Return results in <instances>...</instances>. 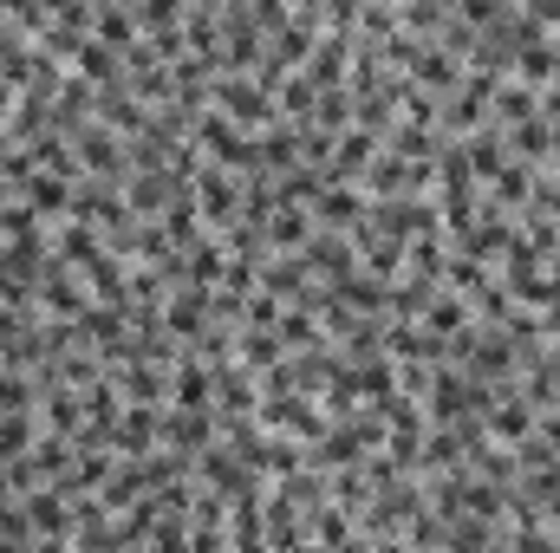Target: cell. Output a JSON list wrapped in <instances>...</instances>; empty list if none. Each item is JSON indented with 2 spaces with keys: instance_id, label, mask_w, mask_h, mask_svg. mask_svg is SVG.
Here are the masks:
<instances>
[{
  "instance_id": "cell-13",
  "label": "cell",
  "mask_w": 560,
  "mask_h": 553,
  "mask_svg": "<svg viewBox=\"0 0 560 553\" xmlns=\"http://www.w3.org/2000/svg\"><path fill=\"white\" fill-rule=\"evenodd\" d=\"M502 138H509V156H515V163H528V169H548V163H555L560 131L548 125V118H528V125H515V131H502Z\"/></svg>"
},
{
  "instance_id": "cell-17",
  "label": "cell",
  "mask_w": 560,
  "mask_h": 553,
  "mask_svg": "<svg viewBox=\"0 0 560 553\" xmlns=\"http://www.w3.org/2000/svg\"><path fill=\"white\" fill-rule=\"evenodd\" d=\"M39 430L79 443V430H85V404H79V391H52V398H39Z\"/></svg>"
},
{
  "instance_id": "cell-23",
  "label": "cell",
  "mask_w": 560,
  "mask_h": 553,
  "mask_svg": "<svg viewBox=\"0 0 560 553\" xmlns=\"http://www.w3.org/2000/svg\"><path fill=\"white\" fill-rule=\"evenodd\" d=\"M13 105H20V92H13V85H7V79H0V131H7V125H13Z\"/></svg>"
},
{
  "instance_id": "cell-19",
  "label": "cell",
  "mask_w": 560,
  "mask_h": 553,
  "mask_svg": "<svg viewBox=\"0 0 560 553\" xmlns=\"http://www.w3.org/2000/svg\"><path fill=\"white\" fill-rule=\"evenodd\" d=\"M280 345H287V358H293V352H313V345H332V339H326V332H319V319H313V313H300V306H287V313H280Z\"/></svg>"
},
{
  "instance_id": "cell-25",
  "label": "cell",
  "mask_w": 560,
  "mask_h": 553,
  "mask_svg": "<svg viewBox=\"0 0 560 553\" xmlns=\"http://www.w3.org/2000/svg\"><path fill=\"white\" fill-rule=\"evenodd\" d=\"M33 553H79L72 541H33Z\"/></svg>"
},
{
  "instance_id": "cell-14",
  "label": "cell",
  "mask_w": 560,
  "mask_h": 553,
  "mask_svg": "<svg viewBox=\"0 0 560 553\" xmlns=\"http://www.w3.org/2000/svg\"><path fill=\"white\" fill-rule=\"evenodd\" d=\"M469 319H476V313H469V299H463V293H450V286H436V293H430V306L418 313V326L430 332V339H456Z\"/></svg>"
},
{
  "instance_id": "cell-3",
  "label": "cell",
  "mask_w": 560,
  "mask_h": 553,
  "mask_svg": "<svg viewBox=\"0 0 560 553\" xmlns=\"http://www.w3.org/2000/svg\"><path fill=\"white\" fill-rule=\"evenodd\" d=\"M189 475H196V489H209V495H222V502H235V495L261 489V475H255V469H248V462H242V456L222 443V436H215V443L196 456V469H189Z\"/></svg>"
},
{
  "instance_id": "cell-20",
  "label": "cell",
  "mask_w": 560,
  "mask_h": 553,
  "mask_svg": "<svg viewBox=\"0 0 560 553\" xmlns=\"http://www.w3.org/2000/svg\"><path fill=\"white\" fill-rule=\"evenodd\" d=\"M306 534H313V548H339V541H352V534H359V528H352V515H346V508H332V502H319V508H313V515H306Z\"/></svg>"
},
{
  "instance_id": "cell-9",
  "label": "cell",
  "mask_w": 560,
  "mask_h": 553,
  "mask_svg": "<svg viewBox=\"0 0 560 553\" xmlns=\"http://www.w3.org/2000/svg\"><path fill=\"white\" fill-rule=\"evenodd\" d=\"M209 443H215V411H163V449L196 462Z\"/></svg>"
},
{
  "instance_id": "cell-7",
  "label": "cell",
  "mask_w": 560,
  "mask_h": 553,
  "mask_svg": "<svg viewBox=\"0 0 560 553\" xmlns=\"http://www.w3.org/2000/svg\"><path fill=\"white\" fill-rule=\"evenodd\" d=\"M163 326H170V339L189 352V345L209 332V293H196V286H176V293L163 299Z\"/></svg>"
},
{
  "instance_id": "cell-18",
  "label": "cell",
  "mask_w": 560,
  "mask_h": 553,
  "mask_svg": "<svg viewBox=\"0 0 560 553\" xmlns=\"http://www.w3.org/2000/svg\"><path fill=\"white\" fill-rule=\"evenodd\" d=\"M92 39H105L112 52H131L143 33H138V7H98L92 13Z\"/></svg>"
},
{
  "instance_id": "cell-1",
  "label": "cell",
  "mask_w": 560,
  "mask_h": 553,
  "mask_svg": "<svg viewBox=\"0 0 560 553\" xmlns=\"http://www.w3.org/2000/svg\"><path fill=\"white\" fill-rule=\"evenodd\" d=\"M209 105L235 125V131H248V138H261V131H275L280 125V105L268 85H255V72H222L215 85H209Z\"/></svg>"
},
{
  "instance_id": "cell-4",
  "label": "cell",
  "mask_w": 560,
  "mask_h": 553,
  "mask_svg": "<svg viewBox=\"0 0 560 553\" xmlns=\"http://www.w3.org/2000/svg\"><path fill=\"white\" fill-rule=\"evenodd\" d=\"M293 261L306 268V280H319V286H339V280L359 274V255H352V242H346V235H326V228H313V242H306Z\"/></svg>"
},
{
  "instance_id": "cell-16",
  "label": "cell",
  "mask_w": 560,
  "mask_h": 553,
  "mask_svg": "<svg viewBox=\"0 0 560 553\" xmlns=\"http://www.w3.org/2000/svg\"><path fill=\"white\" fill-rule=\"evenodd\" d=\"M306 242H313V215L293 209V202H280L275 222H268V255H300Z\"/></svg>"
},
{
  "instance_id": "cell-8",
  "label": "cell",
  "mask_w": 560,
  "mask_h": 553,
  "mask_svg": "<svg viewBox=\"0 0 560 553\" xmlns=\"http://www.w3.org/2000/svg\"><path fill=\"white\" fill-rule=\"evenodd\" d=\"M170 411H215V372L202 358H189V352L170 372Z\"/></svg>"
},
{
  "instance_id": "cell-12",
  "label": "cell",
  "mask_w": 560,
  "mask_h": 553,
  "mask_svg": "<svg viewBox=\"0 0 560 553\" xmlns=\"http://www.w3.org/2000/svg\"><path fill=\"white\" fill-rule=\"evenodd\" d=\"M528 118H541V92L522 85V79H502V85H495V105H489V125H495V131H515V125H528Z\"/></svg>"
},
{
  "instance_id": "cell-5",
  "label": "cell",
  "mask_w": 560,
  "mask_h": 553,
  "mask_svg": "<svg viewBox=\"0 0 560 553\" xmlns=\"http://www.w3.org/2000/svg\"><path fill=\"white\" fill-rule=\"evenodd\" d=\"M365 209H372V196H365L359 183H326V196H319L306 215H313V228H326V235H352Z\"/></svg>"
},
{
  "instance_id": "cell-6",
  "label": "cell",
  "mask_w": 560,
  "mask_h": 553,
  "mask_svg": "<svg viewBox=\"0 0 560 553\" xmlns=\"http://www.w3.org/2000/svg\"><path fill=\"white\" fill-rule=\"evenodd\" d=\"M535 416L541 411H535L515 385H502V391H495V411H489V443H495V449H522V443L535 436Z\"/></svg>"
},
{
  "instance_id": "cell-11",
  "label": "cell",
  "mask_w": 560,
  "mask_h": 553,
  "mask_svg": "<svg viewBox=\"0 0 560 553\" xmlns=\"http://www.w3.org/2000/svg\"><path fill=\"white\" fill-rule=\"evenodd\" d=\"M20 508H26V521H33L39 541H72V502L59 489H33Z\"/></svg>"
},
{
  "instance_id": "cell-24",
  "label": "cell",
  "mask_w": 560,
  "mask_h": 553,
  "mask_svg": "<svg viewBox=\"0 0 560 553\" xmlns=\"http://www.w3.org/2000/svg\"><path fill=\"white\" fill-rule=\"evenodd\" d=\"M541 118L560 131V85H548V92H541Z\"/></svg>"
},
{
  "instance_id": "cell-15",
  "label": "cell",
  "mask_w": 560,
  "mask_h": 553,
  "mask_svg": "<svg viewBox=\"0 0 560 553\" xmlns=\"http://www.w3.org/2000/svg\"><path fill=\"white\" fill-rule=\"evenodd\" d=\"M261 293H275L280 306H300V299L313 293V280H306V268H300L293 255H268V261H261Z\"/></svg>"
},
{
  "instance_id": "cell-10",
  "label": "cell",
  "mask_w": 560,
  "mask_h": 553,
  "mask_svg": "<svg viewBox=\"0 0 560 553\" xmlns=\"http://www.w3.org/2000/svg\"><path fill=\"white\" fill-rule=\"evenodd\" d=\"M20 202H26L39 222H52V228H59V222H72V183H66V176H46V169H33V183L20 189Z\"/></svg>"
},
{
  "instance_id": "cell-2",
  "label": "cell",
  "mask_w": 560,
  "mask_h": 553,
  "mask_svg": "<svg viewBox=\"0 0 560 553\" xmlns=\"http://www.w3.org/2000/svg\"><path fill=\"white\" fill-rule=\"evenodd\" d=\"M196 215H202V228L222 242L235 222H242V176H229V169H215V163H202L196 169Z\"/></svg>"
},
{
  "instance_id": "cell-22",
  "label": "cell",
  "mask_w": 560,
  "mask_h": 553,
  "mask_svg": "<svg viewBox=\"0 0 560 553\" xmlns=\"http://www.w3.org/2000/svg\"><path fill=\"white\" fill-rule=\"evenodd\" d=\"M509 553H560L548 528H509Z\"/></svg>"
},
{
  "instance_id": "cell-21",
  "label": "cell",
  "mask_w": 560,
  "mask_h": 553,
  "mask_svg": "<svg viewBox=\"0 0 560 553\" xmlns=\"http://www.w3.org/2000/svg\"><path fill=\"white\" fill-rule=\"evenodd\" d=\"M235 358L261 378L268 365H280V358H287V345H280V332H242V339H235Z\"/></svg>"
},
{
  "instance_id": "cell-26",
  "label": "cell",
  "mask_w": 560,
  "mask_h": 553,
  "mask_svg": "<svg viewBox=\"0 0 560 553\" xmlns=\"http://www.w3.org/2000/svg\"><path fill=\"white\" fill-rule=\"evenodd\" d=\"M306 553H326V548H306Z\"/></svg>"
}]
</instances>
